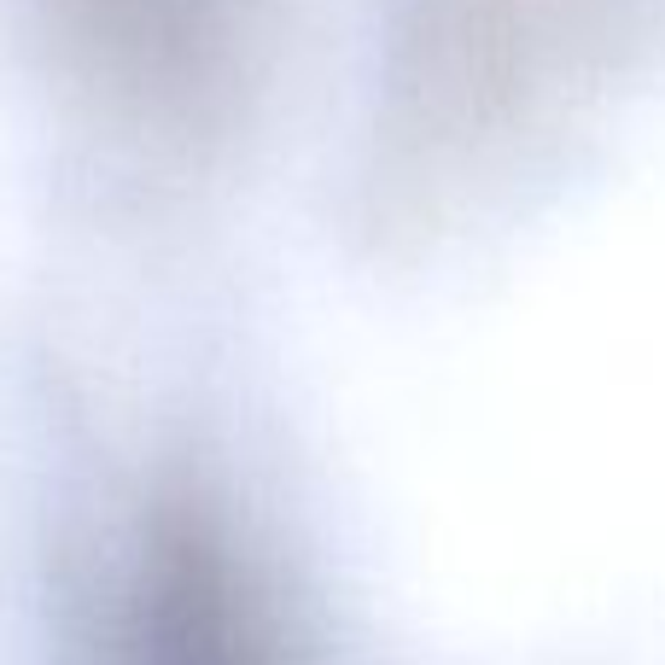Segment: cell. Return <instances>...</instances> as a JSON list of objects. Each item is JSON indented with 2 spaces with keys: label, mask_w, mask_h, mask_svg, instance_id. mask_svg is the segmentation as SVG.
I'll use <instances>...</instances> for the list:
<instances>
[{
  "label": "cell",
  "mask_w": 665,
  "mask_h": 665,
  "mask_svg": "<svg viewBox=\"0 0 665 665\" xmlns=\"http://www.w3.org/2000/svg\"><path fill=\"white\" fill-rule=\"evenodd\" d=\"M129 665H286L263 602L199 525H169L134 578Z\"/></svg>",
  "instance_id": "obj_1"
}]
</instances>
